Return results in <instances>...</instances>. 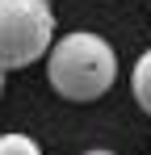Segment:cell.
Returning a JSON list of instances; mask_svg holds the SVG:
<instances>
[{"label": "cell", "instance_id": "cell-1", "mask_svg": "<svg viewBox=\"0 0 151 155\" xmlns=\"http://www.w3.org/2000/svg\"><path fill=\"white\" fill-rule=\"evenodd\" d=\"M46 80L63 101H97L118 80V54L101 34H67L46 46Z\"/></svg>", "mask_w": 151, "mask_h": 155}, {"label": "cell", "instance_id": "cell-2", "mask_svg": "<svg viewBox=\"0 0 151 155\" xmlns=\"http://www.w3.org/2000/svg\"><path fill=\"white\" fill-rule=\"evenodd\" d=\"M55 42V13L46 0H0V67L38 63Z\"/></svg>", "mask_w": 151, "mask_h": 155}, {"label": "cell", "instance_id": "cell-3", "mask_svg": "<svg viewBox=\"0 0 151 155\" xmlns=\"http://www.w3.org/2000/svg\"><path fill=\"white\" fill-rule=\"evenodd\" d=\"M130 92H134V101L143 105V113L151 117V51L139 54V63H134V76H130Z\"/></svg>", "mask_w": 151, "mask_h": 155}, {"label": "cell", "instance_id": "cell-4", "mask_svg": "<svg viewBox=\"0 0 151 155\" xmlns=\"http://www.w3.org/2000/svg\"><path fill=\"white\" fill-rule=\"evenodd\" d=\"M42 147L29 134H0V155H38Z\"/></svg>", "mask_w": 151, "mask_h": 155}, {"label": "cell", "instance_id": "cell-5", "mask_svg": "<svg viewBox=\"0 0 151 155\" xmlns=\"http://www.w3.org/2000/svg\"><path fill=\"white\" fill-rule=\"evenodd\" d=\"M4 84H8V80H4V67H0V97H4Z\"/></svg>", "mask_w": 151, "mask_h": 155}]
</instances>
